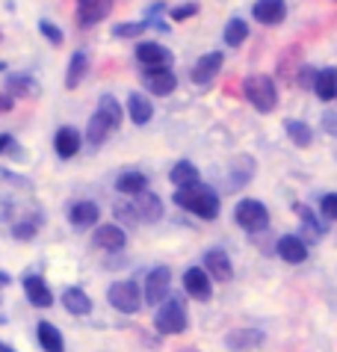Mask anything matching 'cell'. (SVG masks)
Listing matches in <instances>:
<instances>
[{"label": "cell", "instance_id": "cell-12", "mask_svg": "<svg viewBox=\"0 0 337 352\" xmlns=\"http://www.w3.org/2000/svg\"><path fill=\"white\" fill-rule=\"evenodd\" d=\"M204 270H207V276L216 278V281H231L234 278V267H231V258H228V252L222 249H207L204 252Z\"/></svg>", "mask_w": 337, "mask_h": 352}, {"label": "cell", "instance_id": "cell-30", "mask_svg": "<svg viewBox=\"0 0 337 352\" xmlns=\"http://www.w3.org/2000/svg\"><path fill=\"white\" fill-rule=\"evenodd\" d=\"M39 228H42V217H39V213H30V217H21L12 225V237L21 240V243H30V240H36Z\"/></svg>", "mask_w": 337, "mask_h": 352}, {"label": "cell", "instance_id": "cell-40", "mask_svg": "<svg viewBox=\"0 0 337 352\" xmlns=\"http://www.w3.org/2000/svg\"><path fill=\"white\" fill-rule=\"evenodd\" d=\"M198 12V3H190V6H177V9H172V18L175 21H184V18H193Z\"/></svg>", "mask_w": 337, "mask_h": 352}, {"label": "cell", "instance_id": "cell-4", "mask_svg": "<svg viewBox=\"0 0 337 352\" xmlns=\"http://www.w3.org/2000/svg\"><path fill=\"white\" fill-rule=\"evenodd\" d=\"M234 219H237V225H240L243 231H249V234H261L263 228H270V210H266V204L257 201V199L237 201Z\"/></svg>", "mask_w": 337, "mask_h": 352}, {"label": "cell", "instance_id": "cell-17", "mask_svg": "<svg viewBox=\"0 0 337 352\" xmlns=\"http://www.w3.org/2000/svg\"><path fill=\"white\" fill-rule=\"evenodd\" d=\"M83 145V136L77 128H72V124H65V128H59L56 136H54V151L59 154L63 160H72L77 151H80Z\"/></svg>", "mask_w": 337, "mask_h": 352}, {"label": "cell", "instance_id": "cell-16", "mask_svg": "<svg viewBox=\"0 0 337 352\" xmlns=\"http://www.w3.org/2000/svg\"><path fill=\"white\" fill-rule=\"evenodd\" d=\"M279 258L284 263H305L308 261V240H302L299 234H284L279 240Z\"/></svg>", "mask_w": 337, "mask_h": 352}, {"label": "cell", "instance_id": "cell-42", "mask_svg": "<svg viewBox=\"0 0 337 352\" xmlns=\"http://www.w3.org/2000/svg\"><path fill=\"white\" fill-rule=\"evenodd\" d=\"M0 285H3V287L12 285V276H9V272H3V270H0Z\"/></svg>", "mask_w": 337, "mask_h": 352}, {"label": "cell", "instance_id": "cell-5", "mask_svg": "<svg viewBox=\"0 0 337 352\" xmlns=\"http://www.w3.org/2000/svg\"><path fill=\"white\" fill-rule=\"evenodd\" d=\"M107 299H110V305L116 311H122V314H136L142 305V290L136 281H116V285L107 290Z\"/></svg>", "mask_w": 337, "mask_h": 352}, {"label": "cell", "instance_id": "cell-39", "mask_svg": "<svg viewBox=\"0 0 337 352\" xmlns=\"http://www.w3.org/2000/svg\"><path fill=\"white\" fill-rule=\"evenodd\" d=\"M323 131L331 133V136H337V113H334V110H325V113H323Z\"/></svg>", "mask_w": 337, "mask_h": 352}, {"label": "cell", "instance_id": "cell-26", "mask_svg": "<svg viewBox=\"0 0 337 352\" xmlns=\"http://www.w3.org/2000/svg\"><path fill=\"white\" fill-rule=\"evenodd\" d=\"M314 92L320 101H334L337 98V68H323L314 74Z\"/></svg>", "mask_w": 337, "mask_h": 352}, {"label": "cell", "instance_id": "cell-33", "mask_svg": "<svg viewBox=\"0 0 337 352\" xmlns=\"http://www.w3.org/2000/svg\"><path fill=\"white\" fill-rule=\"evenodd\" d=\"M263 340V335L257 329H249V331H231L228 335V346L231 349H249V346H257Z\"/></svg>", "mask_w": 337, "mask_h": 352}, {"label": "cell", "instance_id": "cell-9", "mask_svg": "<svg viewBox=\"0 0 337 352\" xmlns=\"http://www.w3.org/2000/svg\"><path fill=\"white\" fill-rule=\"evenodd\" d=\"M184 290L186 296L195 299V302H207L213 296V281L207 276L204 267H190L184 272Z\"/></svg>", "mask_w": 337, "mask_h": 352}, {"label": "cell", "instance_id": "cell-29", "mask_svg": "<svg viewBox=\"0 0 337 352\" xmlns=\"http://www.w3.org/2000/svg\"><path fill=\"white\" fill-rule=\"evenodd\" d=\"M284 131H287V136L293 140V145H299V148H308V145L314 142L311 124L302 122V119H287V122H284Z\"/></svg>", "mask_w": 337, "mask_h": 352}, {"label": "cell", "instance_id": "cell-1", "mask_svg": "<svg viewBox=\"0 0 337 352\" xmlns=\"http://www.w3.org/2000/svg\"><path fill=\"white\" fill-rule=\"evenodd\" d=\"M175 204L184 210H190L193 217H202V219H216L219 217V192L213 187H207V184H190V187H177L175 192Z\"/></svg>", "mask_w": 337, "mask_h": 352}, {"label": "cell", "instance_id": "cell-3", "mask_svg": "<svg viewBox=\"0 0 337 352\" xmlns=\"http://www.w3.org/2000/svg\"><path fill=\"white\" fill-rule=\"evenodd\" d=\"M186 308L181 299H163L160 305H157V314H154V329L160 331V335H181L186 329Z\"/></svg>", "mask_w": 337, "mask_h": 352}, {"label": "cell", "instance_id": "cell-13", "mask_svg": "<svg viewBox=\"0 0 337 352\" xmlns=\"http://www.w3.org/2000/svg\"><path fill=\"white\" fill-rule=\"evenodd\" d=\"M21 287H24V296L33 308H51L54 305V293L42 276H27L21 281Z\"/></svg>", "mask_w": 337, "mask_h": 352}, {"label": "cell", "instance_id": "cell-44", "mask_svg": "<svg viewBox=\"0 0 337 352\" xmlns=\"http://www.w3.org/2000/svg\"><path fill=\"white\" fill-rule=\"evenodd\" d=\"M6 68H9V65H6L3 60H0V74H3V72H6Z\"/></svg>", "mask_w": 337, "mask_h": 352}, {"label": "cell", "instance_id": "cell-19", "mask_svg": "<svg viewBox=\"0 0 337 352\" xmlns=\"http://www.w3.org/2000/svg\"><path fill=\"white\" fill-rule=\"evenodd\" d=\"M136 60H140L142 68L168 65V63H172V54H168L160 42H140V45H136Z\"/></svg>", "mask_w": 337, "mask_h": 352}, {"label": "cell", "instance_id": "cell-22", "mask_svg": "<svg viewBox=\"0 0 337 352\" xmlns=\"http://www.w3.org/2000/svg\"><path fill=\"white\" fill-rule=\"evenodd\" d=\"M98 217H101V210H98V204L95 201H74L72 204V210H68V222L74 225V228H92V225L98 222Z\"/></svg>", "mask_w": 337, "mask_h": 352}, {"label": "cell", "instance_id": "cell-25", "mask_svg": "<svg viewBox=\"0 0 337 352\" xmlns=\"http://www.w3.org/2000/svg\"><path fill=\"white\" fill-rule=\"evenodd\" d=\"M89 74V54L83 51H74L72 60H68V72H65V89H77L83 83V77Z\"/></svg>", "mask_w": 337, "mask_h": 352}, {"label": "cell", "instance_id": "cell-23", "mask_svg": "<svg viewBox=\"0 0 337 352\" xmlns=\"http://www.w3.org/2000/svg\"><path fill=\"white\" fill-rule=\"evenodd\" d=\"M127 116H131L133 124H148L154 116V107H151V98H145L142 92H131L127 95Z\"/></svg>", "mask_w": 337, "mask_h": 352}, {"label": "cell", "instance_id": "cell-20", "mask_svg": "<svg viewBox=\"0 0 337 352\" xmlns=\"http://www.w3.org/2000/svg\"><path fill=\"white\" fill-rule=\"evenodd\" d=\"M63 305L68 314H74V317H86V314H92V296L83 290V287H65L63 293Z\"/></svg>", "mask_w": 337, "mask_h": 352}, {"label": "cell", "instance_id": "cell-37", "mask_svg": "<svg viewBox=\"0 0 337 352\" xmlns=\"http://www.w3.org/2000/svg\"><path fill=\"white\" fill-rule=\"evenodd\" d=\"M320 213L325 219H337V192H329L320 199Z\"/></svg>", "mask_w": 337, "mask_h": 352}, {"label": "cell", "instance_id": "cell-18", "mask_svg": "<svg viewBox=\"0 0 337 352\" xmlns=\"http://www.w3.org/2000/svg\"><path fill=\"white\" fill-rule=\"evenodd\" d=\"M252 15H254V21H261L266 27H275V24L284 21L287 3H284V0H257L254 9H252Z\"/></svg>", "mask_w": 337, "mask_h": 352}, {"label": "cell", "instance_id": "cell-14", "mask_svg": "<svg viewBox=\"0 0 337 352\" xmlns=\"http://www.w3.org/2000/svg\"><path fill=\"white\" fill-rule=\"evenodd\" d=\"M222 51H213V54H204V56H198V63L193 65V83L195 86H207L213 80L216 74L222 72Z\"/></svg>", "mask_w": 337, "mask_h": 352}, {"label": "cell", "instance_id": "cell-28", "mask_svg": "<svg viewBox=\"0 0 337 352\" xmlns=\"http://www.w3.org/2000/svg\"><path fill=\"white\" fill-rule=\"evenodd\" d=\"M168 181H172L175 187H190V184L202 181V175H198V169H195L190 160H177L172 166V172H168Z\"/></svg>", "mask_w": 337, "mask_h": 352}, {"label": "cell", "instance_id": "cell-8", "mask_svg": "<svg viewBox=\"0 0 337 352\" xmlns=\"http://www.w3.org/2000/svg\"><path fill=\"white\" fill-rule=\"evenodd\" d=\"M113 12V0H77V27H89L101 24L104 18H110Z\"/></svg>", "mask_w": 337, "mask_h": 352}, {"label": "cell", "instance_id": "cell-34", "mask_svg": "<svg viewBox=\"0 0 337 352\" xmlns=\"http://www.w3.org/2000/svg\"><path fill=\"white\" fill-rule=\"evenodd\" d=\"M148 21H131V24H116L113 27V36L116 38H136V36H142L148 30Z\"/></svg>", "mask_w": 337, "mask_h": 352}, {"label": "cell", "instance_id": "cell-27", "mask_svg": "<svg viewBox=\"0 0 337 352\" xmlns=\"http://www.w3.org/2000/svg\"><path fill=\"white\" fill-rule=\"evenodd\" d=\"M116 190L122 195H131V199H133V195H140L142 190H148V178L140 169H124L116 178Z\"/></svg>", "mask_w": 337, "mask_h": 352}, {"label": "cell", "instance_id": "cell-43", "mask_svg": "<svg viewBox=\"0 0 337 352\" xmlns=\"http://www.w3.org/2000/svg\"><path fill=\"white\" fill-rule=\"evenodd\" d=\"M0 352H15V349L9 346V344H3V340H0Z\"/></svg>", "mask_w": 337, "mask_h": 352}, {"label": "cell", "instance_id": "cell-2", "mask_svg": "<svg viewBox=\"0 0 337 352\" xmlns=\"http://www.w3.org/2000/svg\"><path fill=\"white\" fill-rule=\"evenodd\" d=\"M243 95L257 113H272L279 107V89H275L272 77L266 74H249L243 80Z\"/></svg>", "mask_w": 337, "mask_h": 352}, {"label": "cell", "instance_id": "cell-7", "mask_svg": "<svg viewBox=\"0 0 337 352\" xmlns=\"http://www.w3.org/2000/svg\"><path fill=\"white\" fill-rule=\"evenodd\" d=\"M142 86L151 95H168V92H175L177 77L168 65H151L142 72Z\"/></svg>", "mask_w": 337, "mask_h": 352}, {"label": "cell", "instance_id": "cell-6", "mask_svg": "<svg viewBox=\"0 0 337 352\" xmlns=\"http://www.w3.org/2000/svg\"><path fill=\"white\" fill-rule=\"evenodd\" d=\"M168 287H172V270L168 267H154L145 276L142 299L148 302V305H160V302L168 296Z\"/></svg>", "mask_w": 337, "mask_h": 352}, {"label": "cell", "instance_id": "cell-15", "mask_svg": "<svg viewBox=\"0 0 337 352\" xmlns=\"http://www.w3.org/2000/svg\"><path fill=\"white\" fill-rule=\"evenodd\" d=\"M39 92H42V86H39V80L33 74H9L6 77V95L9 98H24V101H33V98H39Z\"/></svg>", "mask_w": 337, "mask_h": 352}, {"label": "cell", "instance_id": "cell-24", "mask_svg": "<svg viewBox=\"0 0 337 352\" xmlns=\"http://www.w3.org/2000/svg\"><path fill=\"white\" fill-rule=\"evenodd\" d=\"M36 335H39V346H42L45 352H65V338H63V331H59L54 322L42 320L36 326Z\"/></svg>", "mask_w": 337, "mask_h": 352}, {"label": "cell", "instance_id": "cell-41", "mask_svg": "<svg viewBox=\"0 0 337 352\" xmlns=\"http://www.w3.org/2000/svg\"><path fill=\"white\" fill-rule=\"evenodd\" d=\"M12 107H15V98H9L6 92H0V116L9 113V110H12Z\"/></svg>", "mask_w": 337, "mask_h": 352}, {"label": "cell", "instance_id": "cell-38", "mask_svg": "<svg viewBox=\"0 0 337 352\" xmlns=\"http://www.w3.org/2000/svg\"><path fill=\"white\" fill-rule=\"evenodd\" d=\"M0 154H12V157H21V151L15 148V136H12V133H0Z\"/></svg>", "mask_w": 337, "mask_h": 352}, {"label": "cell", "instance_id": "cell-31", "mask_svg": "<svg viewBox=\"0 0 337 352\" xmlns=\"http://www.w3.org/2000/svg\"><path fill=\"white\" fill-rule=\"evenodd\" d=\"M246 38H249V24H246L243 18H231V21L225 24V45L228 47H240Z\"/></svg>", "mask_w": 337, "mask_h": 352}, {"label": "cell", "instance_id": "cell-10", "mask_svg": "<svg viewBox=\"0 0 337 352\" xmlns=\"http://www.w3.org/2000/svg\"><path fill=\"white\" fill-rule=\"evenodd\" d=\"M92 240H95V246L104 249V252H122L127 246V234H124L122 225H116V222L98 225L95 234H92Z\"/></svg>", "mask_w": 337, "mask_h": 352}, {"label": "cell", "instance_id": "cell-11", "mask_svg": "<svg viewBox=\"0 0 337 352\" xmlns=\"http://www.w3.org/2000/svg\"><path fill=\"white\" fill-rule=\"evenodd\" d=\"M133 199H136L133 210H136V219H140V222L154 225V222L163 219V201H160V195H157V192L142 190L140 195H133Z\"/></svg>", "mask_w": 337, "mask_h": 352}, {"label": "cell", "instance_id": "cell-21", "mask_svg": "<svg viewBox=\"0 0 337 352\" xmlns=\"http://www.w3.org/2000/svg\"><path fill=\"white\" fill-rule=\"evenodd\" d=\"M116 128H113V122L107 119L104 113H92V119H89V124H86V142L92 145V148H98V145H104L107 140H110V133H113Z\"/></svg>", "mask_w": 337, "mask_h": 352}, {"label": "cell", "instance_id": "cell-32", "mask_svg": "<svg viewBox=\"0 0 337 352\" xmlns=\"http://www.w3.org/2000/svg\"><path fill=\"white\" fill-rule=\"evenodd\" d=\"M98 113H104L107 119L113 122V128H116V131H118V124H122V119H124L122 104H118L113 95H101V98H98Z\"/></svg>", "mask_w": 337, "mask_h": 352}, {"label": "cell", "instance_id": "cell-36", "mask_svg": "<svg viewBox=\"0 0 337 352\" xmlns=\"http://www.w3.org/2000/svg\"><path fill=\"white\" fill-rule=\"evenodd\" d=\"M113 213H116V219H118V222H127V225H136V222H140V219H136L133 204H127V201H118L116 208H113Z\"/></svg>", "mask_w": 337, "mask_h": 352}, {"label": "cell", "instance_id": "cell-35", "mask_svg": "<svg viewBox=\"0 0 337 352\" xmlns=\"http://www.w3.org/2000/svg\"><path fill=\"white\" fill-rule=\"evenodd\" d=\"M39 33H42L45 38H47V42H51L54 47H59V45H63V30H59V27L54 24V21H45V18H42V21H39Z\"/></svg>", "mask_w": 337, "mask_h": 352}]
</instances>
